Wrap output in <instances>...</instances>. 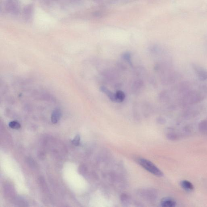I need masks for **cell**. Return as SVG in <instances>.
<instances>
[{
	"instance_id": "1",
	"label": "cell",
	"mask_w": 207,
	"mask_h": 207,
	"mask_svg": "<svg viewBox=\"0 0 207 207\" xmlns=\"http://www.w3.org/2000/svg\"><path fill=\"white\" fill-rule=\"evenodd\" d=\"M137 162L142 167L153 174L158 177L163 175L162 171L160 170L153 163L146 159H140L137 160Z\"/></svg>"
},
{
	"instance_id": "2",
	"label": "cell",
	"mask_w": 207,
	"mask_h": 207,
	"mask_svg": "<svg viewBox=\"0 0 207 207\" xmlns=\"http://www.w3.org/2000/svg\"><path fill=\"white\" fill-rule=\"evenodd\" d=\"M192 67L200 80L204 81L207 80V71L204 68L195 64H193Z\"/></svg>"
},
{
	"instance_id": "3",
	"label": "cell",
	"mask_w": 207,
	"mask_h": 207,
	"mask_svg": "<svg viewBox=\"0 0 207 207\" xmlns=\"http://www.w3.org/2000/svg\"><path fill=\"white\" fill-rule=\"evenodd\" d=\"M61 116V112L60 109H58V108L54 109L51 114V122L54 124L57 123L60 119Z\"/></svg>"
},
{
	"instance_id": "4",
	"label": "cell",
	"mask_w": 207,
	"mask_h": 207,
	"mask_svg": "<svg viewBox=\"0 0 207 207\" xmlns=\"http://www.w3.org/2000/svg\"><path fill=\"white\" fill-rule=\"evenodd\" d=\"M176 202L170 198L163 199L161 201V205L164 207H173L176 206Z\"/></svg>"
},
{
	"instance_id": "5",
	"label": "cell",
	"mask_w": 207,
	"mask_h": 207,
	"mask_svg": "<svg viewBox=\"0 0 207 207\" xmlns=\"http://www.w3.org/2000/svg\"><path fill=\"white\" fill-rule=\"evenodd\" d=\"M100 90H101V91L102 92L106 94L108 96V98L111 100L112 101H113V102H116L115 94H114L110 90L108 89L106 87H103V86L101 87L100 88Z\"/></svg>"
},
{
	"instance_id": "6",
	"label": "cell",
	"mask_w": 207,
	"mask_h": 207,
	"mask_svg": "<svg viewBox=\"0 0 207 207\" xmlns=\"http://www.w3.org/2000/svg\"><path fill=\"white\" fill-rule=\"evenodd\" d=\"M182 188L184 190L188 191H193L194 189V187L191 182L187 180H183L180 183Z\"/></svg>"
},
{
	"instance_id": "7",
	"label": "cell",
	"mask_w": 207,
	"mask_h": 207,
	"mask_svg": "<svg viewBox=\"0 0 207 207\" xmlns=\"http://www.w3.org/2000/svg\"><path fill=\"white\" fill-rule=\"evenodd\" d=\"M116 102H123L125 98V95L124 92L122 91H118L115 94Z\"/></svg>"
},
{
	"instance_id": "8",
	"label": "cell",
	"mask_w": 207,
	"mask_h": 207,
	"mask_svg": "<svg viewBox=\"0 0 207 207\" xmlns=\"http://www.w3.org/2000/svg\"><path fill=\"white\" fill-rule=\"evenodd\" d=\"M9 126V127L12 129H16V130H18V129L20 128L21 127L20 124L18 122L16 121H12L10 122Z\"/></svg>"
},
{
	"instance_id": "9",
	"label": "cell",
	"mask_w": 207,
	"mask_h": 207,
	"mask_svg": "<svg viewBox=\"0 0 207 207\" xmlns=\"http://www.w3.org/2000/svg\"><path fill=\"white\" fill-rule=\"evenodd\" d=\"M80 136H79V135H77L74 138V139L72 140V142L73 145L76 146H77L79 145V144H80Z\"/></svg>"
},
{
	"instance_id": "10",
	"label": "cell",
	"mask_w": 207,
	"mask_h": 207,
	"mask_svg": "<svg viewBox=\"0 0 207 207\" xmlns=\"http://www.w3.org/2000/svg\"><path fill=\"white\" fill-rule=\"evenodd\" d=\"M123 57L129 62L130 61V55L128 53L125 54L123 55Z\"/></svg>"
}]
</instances>
